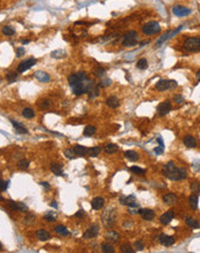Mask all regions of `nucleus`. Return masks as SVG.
Here are the masks:
<instances>
[{
  "label": "nucleus",
  "mask_w": 200,
  "mask_h": 253,
  "mask_svg": "<svg viewBox=\"0 0 200 253\" xmlns=\"http://www.w3.org/2000/svg\"><path fill=\"white\" fill-rule=\"evenodd\" d=\"M84 214H85V213H84V210H78V212L76 213V218H82V216H84Z\"/></svg>",
  "instance_id": "nucleus-52"
},
{
  "label": "nucleus",
  "mask_w": 200,
  "mask_h": 253,
  "mask_svg": "<svg viewBox=\"0 0 200 253\" xmlns=\"http://www.w3.org/2000/svg\"><path fill=\"white\" fill-rule=\"evenodd\" d=\"M138 213L142 215L143 219L146 220V221H151V220H153L154 216H155V214H154V212H153L152 210H138Z\"/></svg>",
  "instance_id": "nucleus-12"
},
{
  "label": "nucleus",
  "mask_w": 200,
  "mask_h": 253,
  "mask_svg": "<svg viewBox=\"0 0 200 253\" xmlns=\"http://www.w3.org/2000/svg\"><path fill=\"white\" fill-rule=\"evenodd\" d=\"M184 145H185L187 148H194L197 146V142H195V138L192 137V136H186L184 138Z\"/></svg>",
  "instance_id": "nucleus-16"
},
{
  "label": "nucleus",
  "mask_w": 200,
  "mask_h": 253,
  "mask_svg": "<svg viewBox=\"0 0 200 253\" xmlns=\"http://www.w3.org/2000/svg\"><path fill=\"white\" fill-rule=\"evenodd\" d=\"M1 248H2V245H1V243H0V250H1Z\"/></svg>",
  "instance_id": "nucleus-61"
},
{
  "label": "nucleus",
  "mask_w": 200,
  "mask_h": 253,
  "mask_svg": "<svg viewBox=\"0 0 200 253\" xmlns=\"http://www.w3.org/2000/svg\"><path fill=\"white\" fill-rule=\"evenodd\" d=\"M93 74H94V76H97V77H102V76H105L106 70L101 67H95L94 70H93Z\"/></svg>",
  "instance_id": "nucleus-34"
},
{
  "label": "nucleus",
  "mask_w": 200,
  "mask_h": 253,
  "mask_svg": "<svg viewBox=\"0 0 200 253\" xmlns=\"http://www.w3.org/2000/svg\"><path fill=\"white\" fill-rule=\"evenodd\" d=\"M35 77H36L39 82H43V83H47V82H50V80H51V77H50L48 74H46V73L44 72H40V70L35 73Z\"/></svg>",
  "instance_id": "nucleus-15"
},
{
  "label": "nucleus",
  "mask_w": 200,
  "mask_h": 253,
  "mask_svg": "<svg viewBox=\"0 0 200 253\" xmlns=\"http://www.w3.org/2000/svg\"><path fill=\"white\" fill-rule=\"evenodd\" d=\"M117 150H119V147L115 144H108L105 146V152L107 154H113V153L117 152Z\"/></svg>",
  "instance_id": "nucleus-25"
},
{
  "label": "nucleus",
  "mask_w": 200,
  "mask_h": 253,
  "mask_svg": "<svg viewBox=\"0 0 200 253\" xmlns=\"http://www.w3.org/2000/svg\"><path fill=\"white\" fill-rule=\"evenodd\" d=\"M106 104H107V106L110 107V108H116V107H119L120 101L116 97L112 96V97H109L107 100H106Z\"/></svg>",
  "instance_id": "nucleus-19"
},
{
  "label": "nucleus",
  "mask_w": 200,
  "mask_h": 253,
  "mask_svg": "<svg viewBox=\"0 0 200 253\" xmlns=\"http://www.w3.org/2000/svg\"><path fill=\"white\" fill-rule=\"evenodd\" d=\"M101 251L105 253H113L114 252V247L108 243H104L101 245Z\"/></svg>",
  "instance_id": "nucleus-30"
},
{
  "label": "nucleus",
  "mask_w": 200,
  "mask_h": 253,
  "mask_svg": "<svg viewBox=\"0 0 200 253\" xmlns=\"http://www.w3.org/2000/svg\"><path fill=\"white\" fill-rule=\"evenodd\" d=\"M54 230L57 231V234L62 235V236H67V235L69 234V231L67 230L66 227H63V225H57V227H55V229H54Z\"/></svg>",
  "instance_id": "nucleus-27"
},
{
  "label": "nucleus",
  "mask_w": 200,
  "mask_h": 253,
  "mask_svg": "<svg viewBox=\"0 0 200 253\" xmlns=\"http://www.w3.org/2000/svg\"><path fill=\"white\" fill-rule=\"evenodd\" d=\"M22 115H23L25 119H32L35 116V112L31 108H24L23 112H22Z\"/></svg>",
  "instance_id": "nucleus-28"
},
{
  "label": "nucleus",
  "mask_w": 200,
  "mask_h": 253,
  "mask_svg": "<svg viewBox=\"0 0 200 253\" xmlns=\"http://www.w3.org/2000/svg\"><path fill=\"white\" fill-rule=\"evenodd\" d=\"M105 238L108 240V242H110V243H115V242H117L120 238V235L117 234V233H115V231H108L107 234L105 235Z\"/></svg>",
  "instance_id": "nucleus-17"
},
{
  "label": "nucleus",
  "mask_w": 200,
  "mask_h": 253,
  "mask_svg": "<svg viewBox=\"0 0 200 253\" xmlns=\"http://www.w3.org/2000/svg\"><path fill=\"white\" fill-rule=\"evenodd\" d=\"M6 78H7L8 83H14V82L17 80V73H13V72L8 73V74L6 75Z\"/></svg>",
  "instance_id": "nucleus-33"
},
{
  "label": "nucleus",
  "mask_w": 200,
  "mask_h": 253,
  "mask_svg": "<svg viewBox=\"0 0 200 253\" xmlns=\"http://www.w3.org/2000/svg\"><path fill=\"white\" fill-rule=\"evenodd\" d=\"M174 216H175V212H174L172 210H168V212H166L165 214L161 215L160 221H161V223H163V225H168V223L172 220Z\"/></svg>",
  "instance_id": "nucleus-11"
},
{
  "label": "nucleus",
  "mask_w": 200,
  "mask_h": 253,
  "mask_svg": "<svg viewBox=\"0 0 200 253\" xmlns=\"http://www.w3.org/2000/svg\"><path fill=\"white\" fill-rule=\"evenodd\" d=\"M184 48L189 52H198L200 51V38L199 37H190L184 42Z\"/></svg>",
  "instance_id": "nucleus-2"
},
{
  "label": "nucleus",
  "mask_w": 200,
  "mask_h": 253,
  "mask_svg": "<svg viewBox=\"0 0 200 253\" xmlns=\"http://www.w3.org/2000/svg\"><path fill=\"white\" fill-rule=\"evenodd\" d=\"M110 84H112V81H110L109 78H106V80L100 82L99 86H101V87H106V86H109Z\"/></svg>",
  "instance_id": "nucleus-47"
},
{
  "label": "nucleus",
  "mask_w": 200,
  "mask_h": 253,
  "mask_svg": "<svg viewBox=\"0 0 200 253\" xmlns=\"http://www.w3.org/2000/svg\"><path fill=\"white\" fill-rule=\"evenodd\" d=\"M170 110H172V105H170V102H169V101L161 102L160 105L157 106V113H159V115H162V116L168 114Z\"/></svg>",
  "instance_id": "nucleus-8"
},
{
  "label": "nucleus",
  "mask_w": 200,
  "mask_h": 253,
  "mask_svg": "<svg viewBox=\"0 0 200 253\" xmlns=\"http://www.w3.org/2000/svg\"><path fill=\"white\" fill-rule=\"evenodd\" d=\"M51 206L54 207V208H57V203H55V201H52V203H51Z\"/></svg>",
  "instance_id": "nucleus-58"
},
{
  "label": "nucleus",
  "mask_w": 200,
  "mask_h": 253,
  "mask_svg": "<svg viewBox=\"0 0 200 253\" xmlns=\"http://www.w3.org/2000/svg\"><path fill=\"white\" fill-rule=\"evenodd\" d=\"M190 189L192 192H194V193H199L200 192V183H197V182H193V183H191L190 185Z\"/></svg>",
  "instance_id": "nucleus-39"
},
{
  "label": "nucleus",
  "mask_w": 200,
  "mask_h": 253,
  "mask_svg": "<svg viewBox=\"0 0 200 253\" xmlns=\"http://www.w3.org/2000/svg\"><path fill=\"white\" fill-rule=\"evenodd\" d=\"M51 170L52 173H54V175L57 176H63V172L61 169V166L57 165V163H51Z\"/></svg>",
  "instance_id": "nucleus-21"
},
{
  "label": "nucleus",
  "mask_w": 200,
  "mask_h": 253,
  "mask_svg": "<svg viewBox=\"0 0 200 253\" xmlns=\"http://www.w3.org/2000/svg\"><path fill=\"white\" fill-rule=\"evenodd\" d=\"M36 236H37V238H38L39 240H42V242L48 240V239L51 238V234L45 229H39L38 231L36 233Z\"/></svg>",
  "instance_id": "nucleus-13"
},
{
  "label": "nucleus",
  "mask_w": 200,
  "mask_h": 253,
  "mask_svg": "<svg viewBox=\"0 0 200 253\" xmlns=\"http://www.w3.org/2000/svg\"><path fill=\"white\" fill-rule=\"evenodd\" d=\"M2 188V182H1V180H0V189Z\"/></svg>",
  "instance_id": "nucleus-60"
},
{
  "label": "nucleus",
  "mask_w": 200,
  "mask_h": 253,
  "mask_svg": "<svg viewBox=\"0 0 200 253\" xmlns=\"http://www.w3.org/2000/svg\"><path fill=\"white\" fill-rule=\"evenodd\" d=\"M163 150H165V147H163V146H159V147H155L154 152L157 153V154H161V153L163 152Z\"/></svg>",
  "instance_id": "nucleus-51"
},
{
  "label": "nucleus",
  "mask_w": 200,
  "mask_h": 253,
  "mask_svg": "<svg viewBox=\"0 0 200 253\" xmlns=\"http://www.w3.org/2000/svg\"><path fill=\"white\" fill-rule=\"evenodd\" d=\"M74 151L76 153V155L83 157V155H85L86 152H87V148H86L85 146H82V145H76V146L74 147Z\"/></svg>",
  "instance_id": "nucleus-24"
},
{
  "label": "nucleus",
  "mask_w": 200,
  "mask_h": 253,
  "mask_svg": "<svg viewBox=\"0 0 200 253\" xmlns=\"http://www.w3.org/2000/svg\"><path fill=\"white\" fill-rule=\"evenodd\" d=\"M133 247H135V250H137V251H143L144 243L142 240H137V242H135V244H133Z\"/></svg>",
  "instance_id": "nucleus-45"
},
{
  "label": "nucleus",
  "mask_w": 200,
  "mask_h": 253,
  "mask_svg": "<svg viewBox=\"0 0 200 253\" xmlns=\"http://www.w3.org/2000/svg\"><path fill=\"white\" fill-rule=\"evenodd\" d=\"M146 44H148V40H146V42H143V43H140V46H144V45H146Z\"/></svg>",
  "instance_id": "nucleus-59"
},
{
  "label": "nucleus",
  "mask_w": 200,
  "mask_h": 253,
  "mask_svg": "<svg viewBox=\"0 0 200 253\" xmlns=\"http://www.w3.org/2000/svg\"><path fill=\"white\" fill-rule=\"evenodd\" d=\"M40 184H42V185H43L44 188L46 189V190H50V189H51V188H50V185H48V183H46V182H43V183H40Z\"/></svg>",
  "instance_id": "nucleus-54"
},
{
  "label": "nucleus",
  "mask_w": 200,
  "mask_h": 253,
  "mask_svg": "<svg viewBox=\"0 0 200 253\" xmlns=\"http://www.w3.org/2000/svg\"><path fill=\"white\" fill-rule=\"evenodd\" d=\"M159 242L163 245V246H172V244L175 243V238L172 236H168L166 234H161L159 236Z\"/></svg>",
  "instance_id": "nucleus-7"
},
{
  "label": "nucleus",
  "mask_w": 200,
  "mask_h": 253,
  "mask_svg": "<svg viewBox=\"0 0 200 253\" xmlns=\"http://www.w3.org/2000/svg\"><path fill=\"white\" fill-rule=\"evenodd\" d=\"M17 204V210L20 212H27L28 210V206L24 205L23 203H16Z\"/></svg>",
  "instance_id": "nucleus-46"
},
{
  "label": "nucleus",
  "mask_w": 200,
  "mask_h": 253,
  "mask_svg": "<svg viewBox=\"0 0 200 253\" xmlns=\"http://www.w3.org/2000/svg\"><path fill=\"white\" fill-rule=\"evenodd\" d=\"M174 101H175L176 104H182V102L184 101V98H183V96H181V95H176V96L174 97Z\"/></svg>",
  "instance_id": "nucleus-48"
},
{
  "label": "nucleus",
  "mask_w": 200,
  "mask_h": 253,
  "mask_svg": "<svg viewBox=\"0 0 200 253\" xmlns=\"http://www.w3.org/2000/svg\"><path fill=\"white\" fill-rule=\"evenodd\" d=\"M65 155H66L68 159H72V158H75L76 153L74 151V148H68V150L65 151Z\"/></svg>",
  "instance_id": "nucleus-43"
},
{
  "label": "nucleus",
  "mask_w": 200,
  "mask_h": 253,
  "mask_svg": "<svg viewBox=\"0 0 200 253\" xmlns=\"http://www.w3.org/2000/svg\"><path fill=\"white\" fill-rule=\"evenodd\" d=\"M195 76H197V80H198V81L200 82V70H198V72H197V74H195Z\"/></svg>",
  "instance_id": "nucleus-56"
},
{
  "label": "nucleus",
  "mask_w": 200,
  "mask_h": 253,
  "mask_svg": "<svg viewBox=\"0 0 200 253\" xmlns=\"http://www.w3.org/2000/svg\"><path fill=\"white\" fill-rule=\"evenodd\" d=\"M100 152H101V148L98 147V146H95V147H91V150L89 151V154H90V157L95 158L99 155Z\"/></svg>",
  "instance_id": "nucleus-38"
},
{
  "label": "nucleus",
  "mask_w": 200,
  "mask_h": 253,
  "mask_svg": "<svg viewBox=\"0 0 200 253\" xmlns=\"http://www.w3.org/2000/svg\"><path fill=\"white\" fill-rule=\"evenodd\" d=\"M48 106H50V102H48L47 100H43V104H42V108H47Z\"/></svg>",
  "instance_id": "nucleus-53"
},
{
  "label": "nucleus",
  "mask_w": 200,
  "mask_h": 253,
  "mask_svg": "<svg viewBox=\"0 0 200 253\" xmlns=\"http://www.w3.org/2000/svg\"><path fill=\"white\" fill-rule=\"evenodd\" d=\"M160 30H161L160 24L157 23V22H154V21H152V22H148V23H146L143 27V32L145 35L159 34V32H160Z\"/></svg>",
  "instance_id": "nucleus-3"
},
{
  "label": "nucleus",
  "mask_w": 200,
  "mask_h": 253,
  "mask_svg": "<svg viewBox=\"0 0 200 253\" xmlns=\"http://www.w3.org/2000/svg\"><path fill=\"white\" fill-rule=\"evenodd\" d=\"M177 87V82L176 81H169V80H160L155 84V89L157 91H166L168 89H174Z\"/></svg>",
  "instance_id": "nucleus-4"
},
{
  "label": "nucleus",
  "mask_w": 200,
  "mask_h": 253,
  "mask_svg": "<svg viewBox=\"0 0 200 253\" xmlns=\"http://www.w3.org/2000/svg\"><path fill=\"white\" fill-rule=\"evenodd\" d=\"M163 173H165L167 178H169V180H172V181H180V180L186 178L185 169L175 167V165H174L172 161H169V162L167 163L165 169H163Z\"/></svg>",
  "instance_id": "nucleus-1"
},
{
  "label": "nucleus",
  "mask_w": 200,
  "mask_h": 253,
  "mask_svg": "<svg viewBox=\"0 0 200 253\" xmlns=\"http://www.w3.org/2000/svg\"><path fill=\"white\" fill-rule=\"evenodd\" d=\"M172 13L176 16H187L191 14V9L186 7H182V6H176L172 8Z\"/></svg>",
  "instance_id": "nucleus-9"
},
{
  "label": "nucleus",
  "mask_w": 200,
  "mask_h": 253,
  "mask_svg": "<svg viewBox=\"0 0 200 253\" xmlns=\"http://www.w3.org/2000/svg\"><path fill=\"white\" fill-rule=\"evenodd\" d=\"M36 62H37V60H36V59H33V58H30V59L25 60V61H22L19 65L17 72H19V73L27 72L28 69H30V68L32 67V66H35V65H36Z\"/></svg>",
  "instance_id": "nucleus-6"
},
{
  "label": "nucleus",
  "mask_w": 200,
  "mask_h": 253,
  "mask_svg": "<svg viewBox=\"0 0 200 253\" xmlns=\"http://www.w3.org/2000/svg\"><path fill=\"white\" fill-rule=\"evenodd\" d=\"M36 220V218H35V215H32V214H28L25 218H24V223L25 225H32L33 223V221Z\"/></svg>",
  "instance_id": "nucleus-40"
},
{
  "label": "nucleus",
  "mask_w": 200,
  "mask_h": 253,
  "mask_svg": "<svg viewBox=\"0 0 200 253\" xmlns=\"http://www.w3.org/2000/svg\"><path fill=\"white\" fill-rule=\"evenodd\" d=\"M21 43L23 44V45H25V44H29V40L28 39H22V40H21Z\"/></svg>",
  "instance_id": "nucleus-57"
},
{
  "label": "nucleus",
  "mask_w": 200,
  "mask_h": 253,
  "mask_svg": "<svg viewBox=\"0 0 200 253\" xmlns=\"http://www.w3.org/2000/svg\"><path fill=\"white\" fill-rule=\"evenodd\" d=\"M157 142H159V144H160V146H163V147H165V144H163L161 138H157Z\"/></svg>",
  "instance_id": "nucleus-55"
},
{
  "label": "nucleus",
  "mask_w": 200,
  "mask_h": 253,
  "mask_svg": "<svg viewBox=\"0 0 200 253\" xmlns=\"http://www.w3.org/2000/svg\"><path fill=\"white\" fill-rule=\"evenodd\" d=\"M94 134H95V127H93V125H87L85 129H84V136L91 137L92 135Z\"/></svg>",
  "instance_id": "nucleus-29"
},
{
  "label": "nucleus",
  "mask_w": 200,
  "mask_h": 253,
  "mask_svg": "<svg viewBox=\"0 0 200 253\" xmlns=\"http://www.w3.org/2000/svg\"><path fill=\"white\" fill-rule=\"evenodd\" d=\"M24 54V48L23 47H19L16 50V57H22Z\"/></svg>",
  "instance_id": "nucleus-49"
},
{
  "label": "nucleus",
  "mask_w": 200,
  "mask_h": 253,
  "mask_svg": "<svg viewBox=\"0 0 200 253\" xmlns=\"http://www.w3.org/2000/svg\"><path fill=\"white\" fill-rule=\"evenodd\" d=\"M136 66H137L138 69H146V68L148 67L147 60H146V59H140V60H138Z\"/></svg>",
  "instance_id": "nucleus-37"
},
{
  "label": "nucleus",
  "mask_w": 200,
  "mask_h": 253,
  "mask_svg": "<svg viewBox=\"0 0 200 253\" xmlns=\"http://www.w3.org/2000/svg\"><path fill=\"white\" fill-rule=\"evenodd\" d=\"M51 57L55 58V59H62V58L66 57V53L61 50H57V51H54V52L51 53Z\"/></svg>",
  "instance_id": "nucleus-36"
},
{
  "label": "nucleus",
  "mask_w": 200,
  "mask_h": 253,
  "mask_svg": "<svg viewBox=\"0 0 200 253\" xmlns=\"http://www.w3.org/2000/svg\"><path fill=\"white\" fill-rule=\"evenodd\" d=\"M124 157L127 158L128 160H130V161H137L139 159L138 153L135 152V151H127V152H124Z\"/></svg>",
  "instance_id": "nucleus-20"
},
{
  "label": "nucleus",
  "mask_w": 200,
  "mask_h": 253,
  "mask_svg": "<svg viewBox=\"0 0 200 253\" xmlns=\"http://www.w3.org/2000/svg\"><path fill=\"white\" fill-rule=\"evenodd\" d=\"M2 34L6 35V36H13L15 34V30L10 25H6V27L2 28Z\"/></svg>",
  "instance_id": "nucleus-32"
},
{
  "label": "nucleus",
  "mask_w": 200,
  "mask_h": 253,
  "mask_svg": "<svg viewBox=\"0 0 200 253\" xmlns=\"http://www.w3.org/2000/svg\"><path fill=\"white\" fill-rule=\"evenodd\" d=\"M120 248H121V252H123V253H133L135 252V250H133L129 244H122Z\"/></svg>",
  "instance_id": "nucleus-35"
},
{
  "label": "nucleus",
  "mask_w": 200,
  "mask_h": 253,
  "mask_svg": "<svg viewBox=\"0 0 200 253\" xmlns=\"http://www.w3.org/2000/svg\"><path fill=\"white\" fill-rule=\"evenodd\" d=\"M91 205H92V208H93V210H100V208H102L104 205H105V200H104V198H101V197H97V198H94V199L92 200Z\"/></svg>",
  "instance_id": "nucleus-14"
},
{
  "label": "nucleus",
  "mask_w": 200,
  "mask_h": 253,
  "mask_svg": "<svg viewBox=\"0 0 200 253\" xmlns=\"http://www.w3.org/2000/svg\"><path fill=\"white\" fill-rule=\"evenodd\" d=\"M12 124L14 125L15 130H16L19 134H27V132H28V130L25 129L22 124L19 123V122H16V121H14V120H12Z\"/></svg>",
  "instance_id": "nucleus-22"
},
{
  "label": "nucleus",
  "mask_w": 200,
  "mask_h": 253,
  "mask_svg": "<svg viewBox=\"0 0 200 253\" xmlns=\"http://www.w3.org/2000/svg\"><path fill=\"white\" fill-rule=\"evenodd\" d=\"M130 170L132 173H135V174H137V175H144L145 173H146V170L145 169H143V168H139V167H131L130 168Z\"/></svg>",
  "instance_id": "nucleus-41"
},
{
  "label": "nucleus",
  "mask_w": 200,
  "mask_h": 253,
  "mask_svg": "<svg viewBox=\"0 0 200 253\" xmlns=\"http://www.w3.org/2000/svg\"><path fill=\"white\" fill-rule=\"evenodd\" d=\"M185 222H186V225H189V227H191V228H194L195 229V228L199 227V222H198L197 220L192 219V218H186Z\"/></svg>",
  "instance_id": "nucleus-26"
},
{
  "label": "nucleus",
  "mask_w": 200,
  "mask_h": 253,
  "mask_svg": "<svg viewBox=\"0 0 200 253\" xmlns=\"http://www.w3.org/2000/svg\"><path fill=\"white\" fill-rule=\"evenodd\" d=\"M137 37H138V35L136 31H128L124 35L122 44L124 46H135L137 44Z\"/></svg>",
  "instance_id": "nucleus-5"
},
{
  "label": "nucleus",
  "mask_w": 200,
  "mask_h": 253,
  "mask_svg": "<svg viewBox=\"0 0 200 253\" xmlns=\"http://www.w3.org/2000/svg\"><path fill=\"white\" fill-rule=\"evenodd\" d=\"M98 233H99V225H94L86 230L85 233H84V235H83V237H84V238H93V237H95V236L98 235Z\"/></svg>",
  "instance_id": "nucleus-10"
},
{
  "label": "nucleus",
  "mask_w": 200,
  "mask_h": 253,
  "mask_svg": "<svg viewBox=\"0 0 200 253\" xmlns=\"http://www.w3.org/2000/svg\"><path fill=\"white\" fill-rule=\"evenodd\" d=\"M44 219L47 220L48 222H52V221H54V220H55V213H54V212H48V213H46V214H45Z\"/></svg>",
  "instance_id": "nucleus-44"
},
{
  "label": "nucleus",
  "mask_w": 200,
  "mask_h": 253,
  "mask_svg": "<svg viewBox=\"0 0 200 253\" xmlns=\"http://www.w3.org/2000/svg\"><path fill=\"white\" fill-rule=\"evenodd\" d=\"M189 204H190V207L192 210H197L198 208V195H192L189 198Z\"/></svg>",
  "instance_id": "nucleus-23"
},
{
  "label": "nucleus",
  "mask_w": 200,
  "mask_h": 253,
  "mask_svg": "<svg viewBox=\"0 0 200 253\" xmlns=\"http://www.w3.org/2000/svg\"><path fill=\"white\" fill-rule=\"evenodd\" d=\"M163 201L166 203L167 205H174V204L177 203V197L174 193H168V195L163 197Z\"/></svg>",
  "instance_id": "nucleus-18"
},
{
  "label": "nucleus",
  "mask_w": 200,
  "mask_h": 253,
  "mask_svg": "<svg viewBox=\"0 0 200 253\" xmlns=\"http://www.w3.org/2000/svg\"><path fill=\"white\" fill-rule=\"evenodd\" d=\"M132 201H135V197L133 196L121 197V198H120V203H121L122 205H129V204H130V203H132Z\"/></svg>",
  "instance_id": "nucleus-31"
},
{
  "label": "nucleus",
  "mask_w": 200,
  "mask_h": 253,
  "mask_svg": "<svg viewBox=\"0 0 200 253\" xmlns=\"http://www.w3.org/2000/svg\"><path fill=\"white\" fill-rule=\"evenodd\" d=\"M8 205H9V207L13 210H17V204H16L15 201H9V203H8Z\"/></svg>",
  "instance_id": "nucleus-50"
},
{
  "label": "nucleus",
  "mask_w": 200,
  "mask_h": 253,
  "mask_svg": "<svg viewBox=\"0 0 200 253\" xmlns=\"http://www.w3.org/2000/svg\"><path fill=\"white\" fill-rule=\"evenodd\" d=\"M19 167L21 168V169H23V170L28 169L29 161L27 160V159H22V160H20V161H19Z\"/></svg>",
  "instance_id": "nucleus-42"
}]
</instances>
